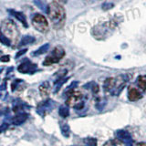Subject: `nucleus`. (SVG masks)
I'll return each mask as SVG.
<instances>
[{"mask_svg": "<svg viewBox=\"0 0 146 146\" xmlns=\"http://www.w3.org/2000/svg\"><path fill=\"white\" fill-rule=\"evenodd\" d=\"M86 143L89 146H96V140L95 139H92V138H88L86 139Z\"/></svg>", "mask_w": 146, "mask_h": 146, "instance_id": "nucleus-20", "label": "nucleus"}, {"mask_svg": "<svg viewBox=\"0 0 146 146\" xmlns=\"http://www.w3.org/2000/svg\"><path fill=\"white\" fill-rule=\"evenodd\" d=\"M36 68L38 67H36V64L27 60L18 67V71L22 73H33L36 70Z\"/></svg>", "mask_w": 146, "mask_h": 146, "instance_id": "nucleus-7", "label": "nucleus"}, {"mask_svg": "<svg viewBox=\"0 0 146 146\" xmlns=\"http://www.w3.org/2000/svg\"><path fill=\"white\" fill-rule=\"evenodd\" d=\"M9 56H3V57H1L0 58V60L1 61H3V62H7V61H9Z\"/></svg>", "mask_w": 146, "mask_h": 146, "instance_id": "nucleus-24", "label": "nucleus"}, {"mask_svg": "<svg viewBox=\"0 0 146 146\" xmlns=\"http://www.w3.org/2000/svg\"><path fill=\"white\" fill-rule=\"evenodd\" d=\"M143 98L141 90L135 86H130L128 89V100L130 102H137Z\"/></svg>", "mask_w": 146, "mask_h": 146, "instance_id": "nucleus-6", "label": "nucleus"}, {"mask_svg": "<svg viewBox=\"0 0 146 146\" xmlns=\"http://www.w3.org/2000/svg\"><path fill=\"white\" fill-rule=\"evenodd\" d=\"M114 82H115V78H108V79H106L103 83V90L106 92L111 93L114 88Z\"/></svg>", "mask_w": 146, "mask_h": 146, "instance_id": "nucleus-10", "label": "nucleus"}, {"mask_svg": "<svg viewBox=\"0 0 146 146\" xmlns=\"http://www.w3.org/2000/svg\"><path fill=\"white\" fill-rule=\"evenodd\" d=\"M82 99H83V95H82V93L80 92V91H75L74 90L71 94H70L68 96L66 104L68 105V106L75 108L77 105H79L80 103L84 102Z\"/></svg>", "mask_w": 146, "mask_h": 146, "instance_id": "nucleus-4", "label": "nucleus"}, {"mask_svg": "<svg viewBox=\"0 0 146 146\" xmlns=\"http://www.w3.org/2000/svg\"><path fill=\"white\" fill-rule=\"evenodd\" d=\"M61 131H62V133H63L64 136L68 137V135H70V127H68V124L64 125L62 127V129H61Z\"/></svg>", "mask_w": 146, "mask_h": 146, "instance_id": "nucleus-19", "label": "nucleus"}, {"mask_svg": "<svg viewBox=\"0 0 146 146\" xmlns=\"http://www.w3.org/2000/svg\"><path fill=\"white\" fill-rule=\"evenodd\" d=\"M136 146H146V143H144V141H141V143H137Z\"/></svg>", "mask_w": 146, "mask_h": 146, "instance_id": "nucleus-25", "label": "nucleus"}, {"mask_svg": "<svg viewBox=\"0 0 146 146\" xmlns=\"http://www.w3.org/2000/svg\"><path fill=\"white\" fill-rule=\"evenodd\" d=\"M27 48H24V49H22V50H20V51H18L17 52V54L16 55V58H18V57H20L21 55H23V54H25L26 52H27Z\"/></svg>", "mask_w": 146, "mask_h": 146, "instance_id": "nucleus-23", "label": "nucleus"}, {"mask_svg": "<svg viewBox=\"0 0 146 146\" xmlns=\"http://www.w3.org/2000/svg\"><path fill=\"white\" fill-rule=\"evenodd\" d=\"M34 4L42 11L48 12V5L46 2V0H34Z\"/></svg>", "mask_w": 146, "mask_h": 146, "instance_id": "nucleus-13", "label": "nucleus"}, {"mask_svg": "<svg viewBox=\"0 0 146 146\" xmlns=\"http://www.w3.org/2000/svg\"><path fill=\"white\" fill-rule=\"evenodd\" d=\"M0 42L2 44L6 45V46H10V39L8 38H7L6 36H5L1 31H0Z\"/></svg>", "mask_w": 146, "mask_h": 146, "instance_id": "nucleus-18", "label": "nucleus"}, {"mask_svg": "<svg viewBox=\"0 0 146 146\" xmlns=\"http://www.w3.org/2000/svg\"><path fill=\"white\" fill-rule=\"evenodd\" d=\"M47 13L55 29H61L66 21V12L62 5L58 2H52L48 5Z\"/></svg>", "mask_w": 146, "mask_h": 146, "instance_id": "nucleus-1", "label": "nucleus"}, {"mask_svg": "<svg viewBox=\"0 0 146 146\" xmlns=\"http://www.w3.org/2000/svg\"><path fill=\"white\" fill-rule=\"evenodd\" d=\"M36 41L34 36H23L21 38L19 44H18V47H23V46H27V45H29L34 43Z\"/></svg>", "mask_w": 146, "mask_h": 146, "instance_id": "nucleus-12", "label": "nucleus"}, {"mask_svg": "<svg viewBox=\"0 0 146 146\" xmlns=\"http://www.w3.org/2000/svg\"><path fill=\"white\" fill-rule=\"evenodd\" d=\"M112 7H113V5L111 3H105L103 6H102L103 9H105V10H108V9L111 8Z\"/></svg>", "mask_w": 146, "mask_h": 146, "instance_id": "nucleus-22", "label": "nucleus"}, {"mask_svg": "<svg viewBox=\"0 0 146 146\" xmlns=\"http://www.w3.org/2000/svg\"><path fill=\"white\" fill-rule=\"evenodd\" d=\"M64 56H65V50H64V48L60 47V46H58V47L55 48L51 51V53L45 58L43 65L49 66V65H52V64L58 63Z\"/></svg>", "mask_w": 146, "mask_h": 146, "instance_id": "nucleus-2", "label": "nucleus"}, {"mask_svg": "<svg viewBox=\"0 0 146 146\" xmlns=\"http://www.w3.org/2000/svg\"><path fill=\"white\" fill-rule=\"evenodd\" d=\"M39 91L40 94L43 96V97H46L48 96L49 93V84L48 82H44L43 84H41L39 86Z\"/></svg>", "mask_w": 146, "mask_h": 146, "instance_id": "nucleus-15", "label": "nucleus"}, {"mask_svg": "<svg viewBox=\"0 0 146 146\" xmlns=\"http://www.w3.org/2000/svg\"><path fill=\"white\" fill-rule=\"evenodd\" d=\"M136 83L138 88L141 91H145L146 90V76L145 75H141L138 77V79L136 80Z\"/></svg>", "mask_w": 146, "mask_h": 146, "instance_id": "nucleus-11", "label": "nucleus"}, {"mask_svg": "<svg viewBox=\"0 0 146 146\" xmlns=\"http://www.w3.org/2000/svg\"><path fill=\"white\" fill-rule=\"evenodd\" d=\"M103 146H126L124 143H122L121 140L119 139H112V140H109L106 143L103 144Z\"/></svg>", "mask_w": 146, "mask_h": 146, "instance_id": "nucleus-14", "label": "nucleus"}, {"mask_svg": "<svg viewBox=\"0 0 146 146\" xmlns=\"http://www.w3.org/2000/svg\"><path fill=\"white\" fill-rule=\"evenodd\" d=\"M32 25L40 33H47L48 31V23L47 18L41 14H35L32 17Z\"/></svg>", "mask_w": 146, "mask_h": 146, "instance_id": "nucleus-3", "label": "nucleus"}, {"mask_svg": "<svg viewBox=\"0 0 146 146\" xmlns=\"http://www.w3.org/2000/svg\"><path fill=\"white\" fill-rule=\"evenodd\" d=\"M115 135L117 139L121 140L126 146H133V141H132L131 135L126 130H118L115 131Z\"/></svg>", "mask_w": 146, "mask_h": 146, "instance_id": "nucleus-5", "label": "nucleus"}, {"mask_svg": "<svg viewBox=\"0 0 146 146\" xmlns=\"http://www.w3.org/2000/svg\"><path fill=\"white\" fill-rule=\"evenodd\" d=\"M91 91H92L93 93H98L99 91V86L97 84H93L92 86H91Z\"/></svg>", "mask_w": 146, "mask_h": 146, "instance_id": "nucleus-21", "label": "nucleus"}, {"mask_svg": "<svg viewBox=\"0 0 146 146\" xmlns=\"http://www.w3.org/2000/svg\"><path fill=\"white\" fill-rule=\"evenodd\" d=\"M8 13L10 14V15L12 17H14L15 18H17V19L18 21H20L23 25H24L25 27H29V25H27V18L25 17V15L23 14L22 12H18V11H16L14 10V9H8Z\"/></svg>", "mask_w": 146, "mask_h": 146, "instance_id": "nucleus-9", "label": "nucleus"}, {"mask_svg": "<svg viewBox=\"0 0 146 146\" xmlns=\"http://www.w3.org/2000/svg\"><path fill=\"white\" fill-rule=\"evenodd\" d=\"M49 48V44L47 43V44H44L43 46H41V47L38 49L36 50V51L33 52V56H38V55H41V54H44L48 51V49Z\"/></svg>", "mask_w": 146, "mask_h": 146, "instance_id": "nucleus-16", "label": "nucleus"}, {"mask_svg": "<svg viewBox=\"0 0 146 146\" xmlns=\"http://www.w3.org/2000/svg\"><path fill=\"white\" fill-rule=\"evenodd\" d=\"M70 114V111H68V108L67 106H61L59 108V115L63 118H66Z\"/></svg>", "mask_w": 146, "mask_h": 146, "instance_id": "nucleus-17", "label": "nucleus"}, {"mask_svg": "<svg viewBox=\"0 0 146 146\" xmlns=\"http://www.w3.org/2000/svg\"><path fill=\"white\" fill-rule=\"evenodd\" d=\"M7 23H3V25H2V27H1V30L2 31H6L7 33V36H14L15 35V33L17 34V27L16 26L14 25V23L12 21H9V20H7L6 21ZM8 38V36H7Z\"/></svg>", "mask_w": 146, "mask_h": 146, "instance_id": "nucleus-8", "label": "nucleus"}]
</instances>
